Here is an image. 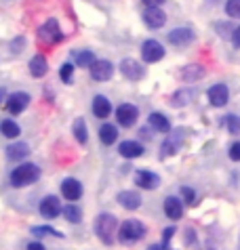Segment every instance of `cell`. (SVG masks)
Returning <instances> with one entry per match:
<instances>
[{
  "label": "cell",
  "instance_id": "ab89813d",
  "mask_svg": "<svg viewBox=\"0 0 240 250\" xmlns=\"http://www.w3.org/2000/svg\"><path fill=\"white\" fill-rule=\"evenodd\" d=\"M165 2H167V0H144L145 9H160Z\"/></svg>",
  "mask_w": 240,
  "mask_h": 250
},
{
  "label": "cell",
  "instance_id": "4fadbf2b",
  "mask_svg": "<svg viewBox=\"0 0 240 250\" xmlns=\"http://www.w3.org/2000/svg\"><path fill=\"white\" fill-rule=\"evenodd\" d=\"M168 42L175 46H188L190 42H194V32L190 27H175L173 32H168Z\"/></svg>",
  "mask_w": 240,
  "mask_h": 250
},
{
  "label": "cell",
  "instance_id": "f35d334b",
  "mask_svg": "<svg viewBox=\"0 0 240 250\" xmlns=\"http://www.w3.org/2000/svg\"><path fill=\"white\" fill-rule=\"evenodd\" d=\"M173 235H175V227H167L165 231H162V244L168 246V242H171Z\"/></svg>",
  "mask_w": 240,
  "mask_h": 250
},
{
  "label": "cell",
  "instance_id": "8fae6325",
  "mask_svg": "<svg viewBox=\"0 0 240 250\" xmlns=\"http://www.w3.org/2000/svg\"><path fill=\"white\" fill-rule=\"evenodd\" d=\"M27 105H30V95L24 93V91L13 93L9 99H6V109H9V114H13V116L21 114Z\"/></svg>",
  "mask_w": 240,
  "mask_h": 250
},
{
  "label": "cell",
  "instance_id": "e0dca14e",
  "mask_svg": "<svg viewBox=\"0 0 240 250\" xmlns=\"http://www.w3.org/2000/svg\"><path fill=\"white\" fill-rule=\"evenodd\" d=\"M135 183L141 189H156L160 185V177L152 170H137L135 172Z\"/></svg>",
  "mask_w": 240,
  "mask_h": 250
},
{
  "label": "cell",
  "instance_id": "5bb4252c",
  "mask_svg": "<svg viewBox=\"0 0 240 250\" xmlns=\"http://www.w3.org/2000/svg\"><path fill=\"white\" fill-rule=\"evenodd\" d=\"M40 214L45 219H57L59 217V212H61V204H59V198H55V196H47L45 200L40 202Z\"/></svg>",
  "mask_w": 240,
  "mask_h": 250
},
{
  "label": "cell",
  "instance_id": "8992f818",
  "mask_svg": "<svg viewBox=\"0 0 240 250\" xmlns=\"http://www.w3.org/2000/svg\"><path fill=\"white\" fill-rule=\"evenodd\" d=\"M137 118H139V109L133 105V103H122V105L116 107V122L120 126L131 128L133 124L137 122Z\"/></svg>",
  "mask_w": 240,
  "mask_h": 250
},
{
  "label": "cell",
  "instance_id": "d4e9b609",
  "mask_svg": "<svg viewBox=\"0 0 240 250\" xmlns=\"http://www.w3.org/2000/svg\"><path fill=\"white\" fill-rule=\"evenodd\" d=\"M27 154H30V145L24 143V141L13 143V145L6 147V156H9V160H21V158H25Z\"/></svg>",
  "mask_w": 240,
  "mask_h": 250
},
{
  "label": "cell",
  "instance_id": "b9f144b4",
  "mask_svg": "<svg viewBox=\"0 0 240 250\" xmlns=\"http://www.w3.org/2000/svg\"><path fill=\"white\" fill-rule=\"evenodd\" d=\"M186 242H188V244H194V242H196L194 229H186Z\"/></svg>",
  "mask_w": 240,
  "mask_h": 250
},
{
  "label": "cell",
  "instance_id": "f1b7e54d",
  "mask_svg": "<svg viewBox=\"0 0 240 250\" xmlns=\"http://www.w3.org/2000/svg\"><path fill=\"white\" fill-rule=\"evenodd\" d=\"M61 214L66 217V221H70V223H80L82 221V210L76 204H68V206H63L61 208Z\"/></svg>",
  "mask_w": 240,
  "mask_h": 250
},
{
  "label": "cell",
  "instance_id": "1f68e13d",
  "mask_svg": "<svg viewBox=\"0 0 240 250\" xmlns=\"http://www.w3.org/2000/svg\"><path fill=\"white\" fill-rule=\"evenodd\" d=\"M225 126H228V130L232 135H238L240 133V116L236 114H230V116H225Z\"/></svg>",
  "mask_w": 240,
  "mask_h": 250
},
{
  "label": "cell",
  "instance_id": "d6986e66",
  "mask_svg": "<svg viewBox=\"0 0 240 250\" xmlns=\"http://www.w3.org/2000/svg\"><path fill=\"white\" fill-rule=\"evenodd\" d=\"M118 154L122 156V158H139V156H144V145L137 143V141H122L118 145Z\"/></svg>",
  "mask_w": 240,
  "mask_h": 250
},
{
  "label": "cell",
  "instance_id": "e575fe53",
  "mask_svg": "<svg viewBox=\"0 0 240 250\" xmlns=\"http://www.w3.org/2000/svg\"><path fill=\"white\" fill-rule=\"evenodd\" d=\"M181 196H183V200H186V204H190V206L196 202V191L190 189V187H181Z\"/></svg>",
  "mask_w": 240,
  "mask_h": 250
},
{
  "label": "cell",
  "instance_id": "30bf717a",
  "mask_svg": "<svg viewBox=\"0 0 240 250\" xmlns=\"http://www.w3.org/2000/svg\"><path fill=\"white\" fill-rule=\"evenodd\" d=\"M89 69H91V78L97 80V82L110 80V78H112V74H114V65H112L108 59H97Z\"/></svg>",
  "mask_w": 240,
  "mask_h": 250
},
{
  "label": "cell",
  "instance_id": "4316f807",
  "mask_svg": "<svg viewBox=\"0 0 240 250\" xmlns=\"http://www.w3.org/2000/svg\"><path fill=\"white\" fill-rule=\"evenodd\" d=\"M72 130H74V137H76V141H78V143L84 145V143L89 141V128H87V122H84V118H76Z\"/></svg>",
  "mask_w": 240,
  "mask_h": 250
},
{
  "label": "cell",
  "instance_id": "9a60e30c",
  "mask_svg": "<svg viewBox=\"0 0 240 250\" xmlns=\"http://www.w3.org/2000/svg\"><path fill=\"white\" fill-rule=\"evenodd\" d=\"M141 17H144V23L147 27H152V30H158V27L167 23V13L162 9H145Z\"/></svg>",
  "mask_w": 240,
  "mask_h": 250
},
{
  "label": "cell",
  "instance_id": "f6af8a7d",
  "mask_svg": "<svg viewBox=\"0 0 240 250\" xmlns=\"http://www.w3.org/2000/svg\"><path fill=\"white\" fill-rule=\"evenodd\" d=\"M4 97H6V91H4V88H0V103L4 101Z\"/></svg>",
  "mask_w": 240,
  "mask_h": 250
},
{
  "label": "cell",
  "instance_id": "3957f363",
  "mask_svg": "<svg viewBox=\"0 0 240 250\" xmlns=\"http://www.w3.org/2000/svg\"><path fill=\"white\" fill-rule=\"evenodd\" d=\"M145 235V225L137 219H129L118 227V240L122 244H135Z\"/></svg>",
  "mask_w": 240,
  "mask_h": 250
},
{
  "label": "cell",
  "instance_id": "f546056e",
  "mask_svg": "<svg viewBox=\"0 0 240 250\" xmlns=\"http://www.w3.org/2000/svg\"><path fill=\"white\" fill-rule=\"evenodd\" d=\"M74 57H76V65H80V67H91L97 61L93 51H78Z\"/></svg>",
  "mask_w": 240,
  "mask_h": 250
},
{
  "label": "cell",
  "instance_id": "484cf974",
  "mask_svg": "<svg viewBox=\"0 0 240 250\" xmlns=\"http://www.w3.org/2000/svg\"><path fill=\"white\" fill-rule=\"evenodd\" d=\"M99 139H101L103 145H114L116 139H118V128L114 124H103L99 128Z\"/></svg>",
  "mask_w": 240,
  "mask_h": 250
},
{
  "label": "cell",
  "instance_id": "ba28073f",
  "mask_svg": "<svg viewBox=\"0 0 240 250\" xmlns=\"http://www.w3.org/2000/svg\"><path fill=\"white\" fill-rule=\"evenodd\" d=\"M120 74H122L126 80L137 82V80H141V78L145 76V67L141 65L139 61L131 59V57H126V59L120 61Z\"/></svg>",
  "mask_w": 240,
  "mask_h": 250
},
{
  "label": "cell",
  "instance_id": "277c9868",
  "mask_svg": "<svg viewBox=\"0 0 240 250\" xmlns=\"http://www.w3.org/2000/svg\"><path fill=\"white\" fill-rule=\"evenodd\" d=\"M38 38L45 44H55V42H59V40H63V32L59 30L57 19H48V21L42 23L38 30Z\"/></svg>",
  "mask_w": 240,
  "mask_h": 250
},
{
  "label": "cell",
  "instance_id": "8d00e7d4",
  "mask_svg": "<svg viewBox=\"0 0 240 250\" xmlns=\"http://www.w3.org/2000/svg\"><path fill=\"white\" fill-rule=\"evenodd\" d=\"M217 30H219V36H232L236 27H232L230 23H217Z\"/></svg>",
  "mask_w": 240,
  "mask_h": 250
},
{
  "label": "cell",
  "instance_id": "7bdbcfd3",
  "mask_svg": "<svg viewBox=\"0 0 240 250\" xmlns=\"http://www.w3.org/2000/svg\"><path fill=\"white\" fill-rule=\"evenodd\" d=\"M27 250H45V246H42L40 242H30V244H27Z\"/></svg>",
  "mask_w": 240,
  "mask_h": 250
},
{
  "label": "cell",
  "instance_id": "7c38bea8",
  "mask_svg": "<svg viewBox=\"0 0 240 250\" xmlns=\"http://www.w3.org/2000/svg\"><path fill=\"white\" fill-rule=\"evenodd\" d=\"M61 193L63 198L70 200V202H76V200H80L82 196V183L78 181V179H63L61 181Z\"/></svg>",
  "mask_w": 240,
  "mask_h": 250
},
{
  "label": "cell",
  "instance_id": "836d02e7",
  "mask_svg": "<svg viewBox=\"0 0 240 250\" xmlns=\"http://www.w3.org/2000/svg\"><path fill=\"white\" fill-rule=\"evenodd\" d=\"M72 74H74V65L72 63H63L59 69V78L63 82H72Z\"/></svg>",
  "mask_w": 240,
  "mask_h": 250
},
{
  "label": "cell",
  "instance_id": "2e32d148",
  "mask_svg": "<svg viewBox=\"0 0 240 250\" xmlns=\"http://www.w3.org/2000/svg\"><path fill=\"white\" fill-rule=\"evenodd\" d=\"M118 204L124 208V210H137V208L141 206V196L137 191H133V189H124V191H120L118 196Z\"/></svg>",
  "mask_w": 240,
  "mask_h": 250
},
{
  "label": "cell",
  "instance_id": "6da1fadb",
  "mask_svg": "<svg viewBox=\"0 0 240 250\" xmlns=\"http://www.w3.org/2000/svg\"><path fill=\"white\" fill-rule=\"evenodd\" d=\"M118 221L114 214H110V212H101V214H97V219H95V233H97V238H99L103 244H114V240H116V235H118Z\"/></svg>",
  "mask_w": 240,
  "mask_h": 250
},
{
  "label": "cell",
  "instance_id": "cb8c5ba5",
  "mask_svg": "<svg viewBox=\"0 0 240 250\" xmlns=\"http://www.w3.org/2000/svg\"><path fill=\"white\" fill-rule=\"evenodd\" d=\"M48 72V63L45 59V55H36V57L30 59V74L34 78H42Z\"/></svg>",
  "mask_w": 240,
  "mask_h": 250
},
{
  "label": "cell",
  "instance_id": "7402d4cb",
  "mask_svg": "<svg viewBox=\"0 0 240 250\" xmlns=\"http://www.w3.org/2000/svg\"><path fill=\"white\" fill-rule=\"evenodd\" d=\"M181 80L183 82H196V80H200L202 76H204V67L198 65V63H190V65H183L181 69Z\"/></svg>",
  "mask_w": 240,
  "mask_h": 250
},
{
  "label": "cell",
  "instance_id": "60d3db41",
  "mask_svg": "<svg viewBox=\"0 0 240 250\" xmlns=\"http://www.w3.org/2000/svg\"><path fill=\"white\" fill-rule=\"evenodd\" d=\"M232 42H234L236 48H240V25L234 30V34H232Z\"/></svg>",
  "mask_w": 240,
  "mask_h": 250
},
{
  "label": "cell",
  "instance_id": "ee69618b",
  "mask_svg": "<svg viewBox=\"0 0 240 250\" xmlns=\"http://www.w3.org/2000/svg\"><path fill=\"white\" fill-rule=\"evenodd\" d=\"M147 250H171L167 244H152V246H147Z\"/></svg>",
  "mask_w": 240,
  "mask_h": 250
},
{
  "label": "cell",
  "instance_id": "83f0119b",
  "mask_svg": "<svg viewBox=\"0 0 240 250\" xmlns=\"http://www.w3.org/2000/svg\"><path fill=\"white\" fill-rule=\"evenodd\" d=\"M0 133H2L6 139H17L21 128H19V124L15 120H2L0 122Z\"/></svg>",
  "mask_w": 240,
  "mask_h": 250
},
{
  "label": "cell",
  "instance_id": "d6a6232c",
  "mask_svg": "<svg viewBox=\"0 0 240 250\" xmlns=\"http://www.w3.org/2000/svg\"><path fill=\"white\" fill-rule=\"evenodd\" d=\"M225 13H228L230 17L238 19L240 17V0H228V2H225Z\"/></svg>",
  "mask_w": 240,
  "mask_h": 250
},
{
  "label": "cell",
  "instance_id": "5b68a950",
  "mask_svg": "<svg viewBox=\"0 0 240 250\" xmlns=\"http://www.w3.org/2000/svg\"><path fill=\"white\" fill-rule=\"evenodd\" d=\"M183 137H186V130L183 128H177V130H173V133H168L165 143H162V147H160V158H168V156L177 154L181 149Z\"/></svg>",
  "mask_w": 240,
  "mask_h": 250
},
{
  "label": "cell",
  "instance_id": "4dcf8cb0",
  "mask_svg": "<svg viewBox=\"0 0 240 250\" xmlns=\"http://www.w3.org/2000/svg\"><path fill=\"white\" fill-rule=\"evenodd\" d=\"M32 233L38 235V238H42V235H55V238H63V233L57 231V229L48 227V225H34L32 227Z\"/></svg>",
  "mask_w": 240,
  "mask_h": 250
},
{
  "label": "cell",
  "instance_id": "ffe728a7",
  "mask_svg": "<svg viewBox=\"0 0 240 250\" xmlns=\"http://www.w3.org/2000/svg\"><path fill=\"white\" fill-rule=\"evenodd\" d=\"M147 122H150V126L156 130V133H165V135L171 133V122H168V118L165 114L154 112V114H150V118H147Z\"/></svg>",
  "mask_w": 240,
  "mask_h": 250
},
{
  "label": "cell",
  "instance_id": "74e56055",
  "mask_svg": "<svg viewBox=\"0 0 240 250\" xmlns=\"http://www.w3.org/2000/svg\"><path fill=\"white\" fill-rule=\"evenodd\" d=\"M24 44H25V40L19 36L17 40H13V42H11V51L13 53H21V51H24Z\"/></svg>",
  "mask_w": 240,
  "mask_h": 250
},
{
  "label": "cell",
  "instance_id": "ac0fdd59",
  "mask_svg": "<svg viewBox=\"0 0 240 250\" xmlns=\"http://www.w3.org/2000/svg\"><path fill=\"white\" fill-rule=\"evenodd\" d=\"M165 214L171 221H179L183 217V204H181V200L175 198V196H168L165 200Z\"/></svg>",
  "mask_w": 240,
  "mask_h": 250
},
{
  "label": "cell",
  "instance_id": "d590c367",
  "mask_svg": "<svg viewBox=\"0 0 240 250\" xmlns=\"http://www.w3.org/2000/svg\"><path fill=\"white\" fill-rule=\"evenodd\" d=\"M228 156H230V160H234V162H240V141H236V143L230 145Z\"/></svg>",
  "mask_w": 240,
  "mask_h": 250
},
{
  "label": "cell",
  "instance_id": "44dd1931",
  "mask_svg": "<svg viewBox=\"0 0 240 250\" xmlns=\"http://www.w3.org/2000/svg\"><path fill=\"white\" fill-rule=\"evenodd\" d=\"M93 114L97 118H101V120H105L110 114H112V103L108 97H103V95H97L95 99H93Z\"/></svg>",
  "mask_w": 240,
  "mask_h": 250
},
{
  "label": "cell",
  "instance_id": "7a4b0ae2",
  "mask_svg": "<svg viewBox=\"0 0 240 250\" xmlns=\"http://www.w3.org/2000/svg\"><path fill=\"white\" fill-rule=\"evenodd\" d=\"M40 179V168L32 162H24L13 168L11 172V185L13 187H25V185H32Z\"/></svg>",
  "mask_w": 240,
  "mask_h": 250
},
{
  "label": "cell",
  "instance_id": "52a82bcc",
  "mask_svg": "<svg viewBox=\"0 0 240 250\" xmlns=\"http://www.w3.org/2000/svg\"><path fill=\"white\" fill-rule=\"evenodd\" d=\"M141 57H144L145 63H156V61H160L165 57V46L154 38L145 40V42L141 44Z\"/></svg>",
  "mask_w": 240,
  "mask_h": 250
},
{
  "label": "cell",
  "instance_id": "9c48e42d",
  "mask_svg": "<svg viewBox=\"0 0 240 250\" xmlns=\"http://www.w3.org/2000/svg\"><path fill=\"white\" fill-rule=\"evenodd\" d=\"M207 97H209V103H211L213 107H223L225 103L230 101V88L219 82V84H213V86L209 88Z\"/></svg>",
  "mask_w": 240,
  "mask_h": 250
},
{
  "label": "cell",
  "instance_id": "603a6c76",
  "mask_svg": "<svg viewBox=\"0 0 240 250\" xmlns=\"http://www.w3.org/2000/svg\"><path fill=\"white\" fill-rule=\"evenodd\" d=\"M192 97H194V88H179V91H175L171 95V101L168 103H171L173 107H183L192 101Z\"/></svg>",
  "mask_w": 240,
  "mask_h": 250
}]
</instances>
